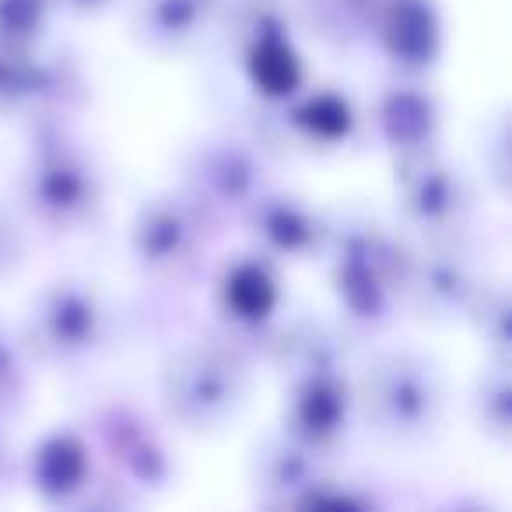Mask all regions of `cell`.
<instances>
[{"label":"cell","instance_id":"1","mask_svg":"<svg viewBox=\"0 0 512 512\" xmlns=\"http://www.w3.org/2000/svg\"><path fill=\"white\" fill-rule=\"evenodd\" d=\"M162 397L179 425L207 432V428L225 425L246 407L249 369L239 355L214 348V344L183 348L165 365Z\"/></svg>","mask_w":512,"mask_h":512},{"label":"cell","instance_id":"2","mask_svg":"<svg viewBox=\"0 0 512 512\" xmlns=\"http://www.w3.org/2000/svg\"><path fill=\"white\" fill-rule=\"evenodd\" d=\"M362 404L369 421L390 439H421L442 418V383L432 362L411 351L379 355L365 369Z\"/></svg>","mask_w":512,"mask_h":512},{"label":"cell","instance_id":"3","mask_svg":"<svg viewBox=\"0 0 512 512\" xmlns=\"http://www.w3.org/2000/svg\"><path fill=\"white\" fill-rule=\"evenodd\" d=\"M400 267H404V253L397 246L379 235L355 232L337 249L330 281L341 306L355 320L372 323L383 320L393 292H400Z\"/></svg>","mask_w":512,"mask_h":512},{"label":"cell","instance_id":"4","mask_svg":"<svg viewBox=\"0 0 512 512\" xmlns=\"http://www.w3.org/2000/svg\"><path fill=\"white\" fill-rule=\"evenodd\" d=\"M397 197L400 211L407 221L421 228V232H456L463 218L470 214V190L467 179L439 158L432 148H418L400 155L397 165Z\"/></svg>","mask_w":512,"mask_h":512},{"label":"cell","instance_id":"5","mask_svg":"<svg viewBox=\"0 0 512 512\" xmlns=\"http://www.w3.org/2000/svg\"><path fill=\"white\" fill-rule=\"evenodd\" d=\"M106 309L99 295L78 281L50 285L32 306L29 334L36 348L50 358H78L102 341Z\"/></svg>","mask_w":512,"mask_h":512},{"label":"cell","instance_id":"6","mask_svg":"<svg viewBox=\"0 0 512 512\" xmlns=\"http://www.w3.org/2000/svg\"><path fill=\"white\" fill-rule=\"evenodd\" d=\"M29 200L53 225H78L99 207V179L85 155L64 144H50L32 165Z\"/></svg>","mask_w":512,"mask_h":512},{"label":"cell","instance_id":"7","mask_svg":"<svg viewBox=\"0 0 512 512\" xmlns=\"http://www.w3.org/2000/svg\"><path fill=\"white\" fill-rule=\"evenodd\" d=\"M200 239H204L200 207L183 197L144 200L130 225V249L151 271H176L190 264Z\"/></svg>","mask_w":512,"mask_h":512},{"label":"cell","instance_id":"8","mask_svg":"<svg viewBox=\"0 0 512 512\" xmlns=\"http://www.w3.org/2000/svg\"><path fill=\"white\" fill-rule=\"evenodd\" d=\"M242 71L256 95L271 102H288L302 92L306 85V64L302 53L295 50L285 22L274 11L256 15L242 39Z\"/></svg>","mask_w":512,"mask_h":512},{"label":"cell","instance_id":"9","mask_svg":"<svg viewBox=\"0 0 512 512\" xmlns=\"http://www.w3.org/2000/svg\"><path fill=\"white\" fill-rule=\"evenodd\" d=\"M351 411V390L327 362L306 369L288 393V435L309 449H320L341 435Z\"/></svg>","mask_w":512,"mask_h":512},{"label":"cell","instance_id":"10","mask_svg":"<svg viewBox=\"0 0 512 512\" xmlns=\"http://www.w3.org/2000/svg\"><path fill=\"white\" fill-rule=\"evenodd\" d=\"M474 267L456 249H428V253L407 256L400 267V292L411 295L421 313H467L470 299L477 295Z\"/></svg>","mask_w":512,"mask_h":512},{"label":"cell","instance_id":"11","mask_svg":"<svg viewBox=\"0 0 512 512\" xmlns=\"http://www.w3.org/2000/svg\"><path fill=\"white\" fill-rule=\"evenodd\" d=\"M379 46L397 67L421 71L442 53V18L435 0H386L376 11Z\"/></svg>","mask_w":512,"mask_h":512},{"label":"cell","instance_id":"12","mask_svg":"<svg viewBox=\"0 0 512 512\" xmlns=\"http://www.w3.org/2000/svg\"><path fill=\"white\" fill-rule=\"evenodd\" d=\"M92 477V449L78 432H50L32 449V488L46 502H67L88 488Z\"/></svg>","mask_w":512,"mask_h":512},{"label":"cell","instance_id":"13","mask_svg":"<svg viewBox=\"0 0 512 512\" xmlns=\"http://www.w3.org/2000/svg\"><path fill=\"white\" fill-rule=\"evenodd\" d=\"M221 309L232 316L235 323H267L281 306V281L274 274V267L260 256H246L239 264H232L221 274L218 285Z\"/></svg>","mask_w":512,"mask_h":512},{"label":"cell","instance_id":"14","mask_svg":"<svg viewBox=\"0 0 512 512\" xmlns=\"http://www.w3.org/2000/svg\"><path fill=\"white\" fill-rule=\"evenodd\" d=\"M376 123L383 141L397 155H407V151L432 148L439 109L432 95H425L421 88H390L376 106Z\"/></svg>","mask_w":512,"mask_h":512},{"label":"cell","instance_id":"15","mask_svg":"<svg viewBox=\"0 0 512 512\" xmlns=\"http://www.w3.org/2000/svg\"><path fill=\"white\" fill-rule=\"evenodd\" d=\"M256 235L278 256H306L323 242V225L306 204L292 197H256L253 204Z\"/></svg>","mask_w":512,"mask_h":512},{"label":"cell","instance_id":"16","mask_svg":"<svg viewBox=\"0 0 512 512\" xmlns=\"http://www.w3.org/2000/svg\"><path fill=\"white\" fill-rule=\"evenodd\" d=\"M221 0H141L137 8V32L151 46H183L211 25Z\"/></svg>","mask_w":512,"mask_h":512},{"label":"cell","instance_id":"17","mask_svg":"<svg viewBox=\"0 0 512 512\" xmlns=\"http://www.w3.org/2000/svg\"><path fill=\"white\" fill-rule=\"evenodd\" d=\"M200 186L221 204H253L260 190L256 158L242 144H221L200 158Z\"/></svg>","mask_w":512,"mask_h":512},{"label":"cell","instance_id":"18","mask_svg":"<svg viewBox=\"0 0 512 512\" xmlns=\"http://www.w3.org/2000/svg\"><path fill=\"white\" fill-rule=\"evenodd\" d=\"M288 102H292L288 123L313 144L334 148V144L348 141L351 130H355V109H351V102L344 99L341 92H334V88L295 95V99H288Z\"/></svg>","mask_w":512,"mask_h":512},{"label":"cell","instance_id":"19","mask_svg":"<svg viewBox=\"0 0 512 512\" xmlns=\"http://www.w3.org/2000/svg\"><path fill=\"white\" fill-rule=\"evenodd\" d=\"M106 435H109V446H113L116 460L127 467L130 477H137V481H144V484L165 481L169 460H165L162 442H158L155 435H151V428H144L134 414L116 411L113 421L106 425Z\"/></svg>","mask_w":512,"mask_h":512},{"label":"cell","instance_id":"20","mask_svg":"<svg viewBox=\"0 0 512 512\" xmlns=\"http://www.w3.org/2000/svg\"><path fill=\"white\" fill-rule=\"evenodd\" d=\"M64 88L57 67L36 60L29 50L0 46V106H18V102L53 99Z\"/></svg>","mask_w":512,"mask_h":512},{"label":"cell","instance_id":"21","mask_svg":"<svg viewBox=\"0 0 512 512\" xmlns=\"http://www.w3.org/2000/svg\"><path fill=\"white\" fill-rule=\"evenodd\" d=\"M470 320H474L477 334H481L484 344L498 351V355H509L512 344V313H509V295L502 288H477V295L467 306Z\"/></svg>","mask_w":512,"mask_h":512},{"label":"cell","instance_id":"22","mask_svg":"<svg viewBox=\"0 0 512 512\" xmlns=\"http://www.w3.org/2000/svg\"><path fill=\"white\" fill-rule=\"evenodd\" d=\"M50 15V0H0V46L29 50Z\"/></svg>","mask_w":512,"mask_h":512},{"label":"cell","instance_id":"23","mask_svg":"<svg viewBox=\"0 0 512 512\" xmlns=\"http://www.w3.org/2000/svg\"><path fill=\"white\" fill-rule=\"evenodd\" d=\"M477 411H481V428L491 432L495 439H509L512 428V386L505 372H495V376L484 383L481 397H477Z\"/></svg>","mask_w":512,"mask_h":512},{"label":"cell","instance_id":"24","mask_svg":"<svg viewBox=\"0 0 512 512\" xmlns=\"http://www.w3.org/2000/svg\"><path fill=\"white\" fill-rule=\"evenodd\" d=\"M22 256H25L22 232H18L15 221H11L8 214L0 211V281L11 278V274L22 267Z\"/></svg>","mask_w":512,"mask_h":512},{"label":"cell","instance_id":"25","mask_svg":"<svg viewBox=\"0 0 512 512\" xmlns=\"http://www.w3.org/2000/svg\"><path fill=\"white\" fill-rule=\"evenodd\" d=\"M57 4H64V8H71V11H99V8H106L109 0H57Z\"/></svg>","mask_w":512,"mask_h":512},{"label":"cell","instance_id":"26","mask_svg":"<svg viewBox=\"0 0 512 512\" xmlns=\"http://www.w3.org/2000/svg\"><path fill=\"white\" fill-rule=\"evenodd\" d=\"M386 0H351V8L355 11H362V15H369V18H376V11L383 8Z\"/></svg>","mask_w":512,"mask_h":512},{"label":"cell","instance_id":"27","mask_svg":"<svg viewBox=\"0 0 512 512\" xmlns=\"http://www.w3.org/2000/svg\"><path fill=\"white\" fill-rule=\"evenodd\" d=\"M8 351H4V348H0V376H4V372H8Z\"/></svg>","mask_w":512,"mask_h":512}]
</instances>
